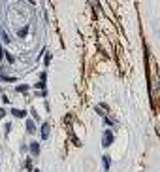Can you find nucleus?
<instances>
[{
  "label": "nucleus",
  "instance_id": "f257e3e1",
  "mask_svg": "<svg viewBox=\"0 0 160 172\" xmlns=\"http://www.w3.org/2000/svg\"><path fill=\"white\" fill-rule=\"evenodd\" d=\"M111 142H113V134H111L109 131H105L104 132V140H102V146L107 148V146H111Z\"/></svg>",
  "mask_w": 160,
  "mask_h": 172
},
{
  "label": "nucleus",
  "instance_id": "f03ea898",
  "mask_svg": "<svg viewBox=\"0 0 160 172\" xmlns=\"http://www.w3.org/2000/svg\"><path fill=\"white\" fill-rule=\"evenodd\" d=\"M49 136V123H41V138Z\"/></svg>",
  "mask_w": 160,
  "mask_h": 172
},
{
  "label": "nucleus",
  "instance_id": "7ed1b4c3",
  "mask_svg": "<svg viewBox=\"0 0 160 172\" xmlns=\"http://www.w3.org/2000/svg\"><path fill=\"white\" fill-rule=\"evenodd\" d=\"M30 151H32V155H38V153H40V144H38V142H32V144H30Z\"/></svg>",
  "mask_w": 160,
  "mask_h": 172
},
{
  "label": "nucleus",
  "instance_id": "20e7f679",
  "mask_svg": "<svg viewBox=\"0 0 160 172\" xmlns=\"http://www.w3.org/2000/svg\"><path fill=\"white\" fill-rule=\"evenodd\" d=\"M34 129H36V127H34V121H30V119H28V121H27V131H28V132H34Z\"/></svg>",
  "mask_w": 160,
  "mask_h": 172
},
{
  "label": "nucleus",
  "instance_id": "39448f33",
  "mask_svg": "<svg viewBox=\"0 0 160 172\" xmlns=\"http://www.w3.org/2000/svg\"><path fill=\"white\" fill-rule=\"evenodd\" d=\"M11 113H13L15 117H23L25 115V112H21V110H11Z\"/></svg>",
  "mask_w": 160,
  "mask_h": 172
},
{
  "label": "nucleus",
  "instance_id": "423d86ee",
  "mask_svg": "<svg viewBox=\"0 0 160 172\" xmlns=\"http://www.w3.org/2000/svg\"><path fill=\"white\" fill-rule=\"evenodd\" d=\"M109 165H111V161H109V157L105 155V157H104V168H105V170L109 168Z\"/></svg>",
  "mask_w": 160,
  "mask_h": 172
},
{
  "label": "nucleus",
  "instance_id": "0eeeda50",
  "mask_svg": "<svg viewBox=\"0 0 160 172\" xmlns=\"http://www.w3.org/2000/svg\"><path fill=\"white\" fill-rule=\"evenodd\" d=\"M17 91H19V93H27V91H28V85H17Z\"/></svg>",
  "mask_w": 160,
  "mask_h": 172
},
{
  "label": "nucleus",
  "instance_id": "6e6552de",
  "mask_svg": "<svg viewBox=\"0 0 160 172\" xmlns=\"http://www.w3.org/2000/svg\"><path fill=\"white\" fill-rule=\"evenodd\" d=\"M17 34H19V36H25V34H27V28H19Z\"/></svg>",
  "mask_w": 160,
  "mask_h": 172
},
{
  "label": "nucleus",
  "instance_id": "1a4fd4ad",
  "mask_svg": "<svg viewBox=\"0 0 160 172\" xmlns=\"http://www.w3.org/2000/svg\"><path fill=\"white\" fill-rule=\"evenodd\" d=\"M25 167H27V170H30V159H27V161H25Z\"/></svg>",
  "mask_w": 160,
  "mask_h": 172
},
{
  "label": "nucleus",
  "instance_id": "9d476101",
  "mask_svg": "<svg viewBox=\"0 0 160 172\" xmlns=\"http://www.w3.org/2000/svg\"><path fill=\"white\" fill-rule=\"evenodd\" d=\"M4 113H6V110H4V108H0V119L4 117Z\"/></svg>",
  "mask_w": 160,
  "mask_h": 172
}]
</instances>
